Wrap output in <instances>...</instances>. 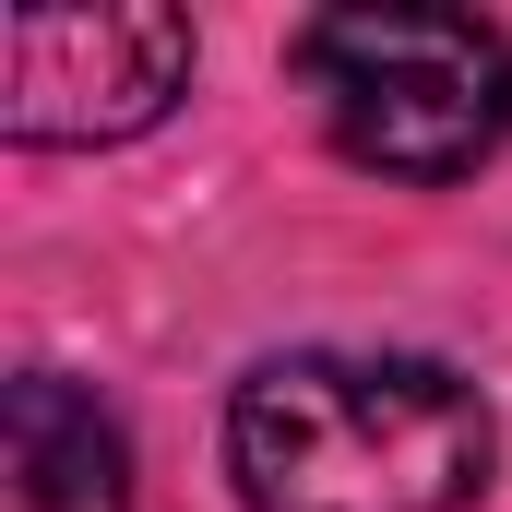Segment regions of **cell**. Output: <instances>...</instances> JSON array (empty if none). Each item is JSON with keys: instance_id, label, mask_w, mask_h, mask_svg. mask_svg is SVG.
I'll return each instance as SVG.
<instances>
[{"instance_id": "obj_1", "label": "cell", "mask_w": 512, "mask_h": 512, "mask_svg": "<svg viewBox=\"0 0 512 512\" xmlns=\"http://www.w3.org/2000/svg\"><path fill=\"white\" fill-rule=\"evenodd\" d=\"M251 512H465L489 489V405L441 358H274L227 405Z\"/></svg>"}, {"instance_id": "obj_3", "label": "cell", "mask_w": 512, "mask_h": 512, "mask_svg": "<svg viewBox=\"0 0 512 512\" xmlns=\"http://www.w3.org/2000/svg\"><path fill=\"white\" fill-rule=\"evenodd\" d=\"M191 24L96 0V12H12L0 24V131L12 143H131L179 108Z\"/></svg>"}, {"instance_id": "obj_4", "label": "cell", "mask_w": 512, "mask_h": 512, "mask_svg": "<svg viewBox=\"0 0 512 512\" xmlns=\"http://www.w3.org/2000/svg\"><path fill=\"white\" fill-rule=\"evenodd\" d=\"M0 441H12V489L24 512H120L131 501V441L120 417L60 370H24L0 405Z\"/></svg>"}, {"instance_id": "obj_2", "label": "cell", "mask_w": 512, "mask_h": 512, "mask_svg": "<svg viewBox=\"0 0 512 512\" xmlns=\"http://www.w3.org/2000/svg\"><path fill=\"white\" fill-rule=\"evenodd\" d=\"M298 84L382 179H465L512 131V48L477 12H310Z\"/></svg>"}]
</instances>
